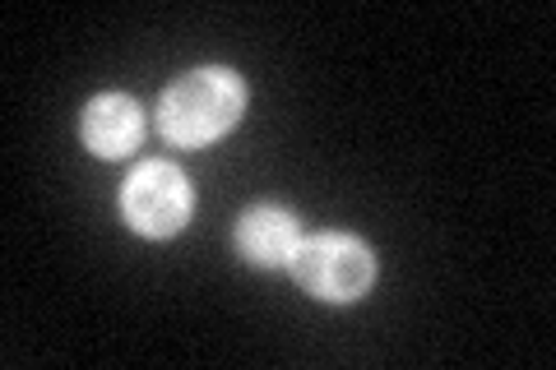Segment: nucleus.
<instances>
[{"label": "nucleus", "instance_id": "1", "mask_svg": "<svg viewBox=\"0 0 556 370\" xmlns=\"http://www.w3.org/2000/svg\"><path fill=\"white\" fill-rule=\"evenodd\" d=\"M241 116H247V79L228 65L190 69L159 98V130L177 149L218 144L223 135L237 130Z\"/></svg>", "mask_w": 556, "mask_h": 370}, {"label": "nucleus", "instance_id": "2", "mask_svg": "<svg viewBox=\"0 0 556 370\" xmlns=\"http://www.w3.org/2000/svg\"><path fill=\"white\" fill-rule=\"evenodd\" d=\"M288 273L298 278V288L306 296H316V302L353 306L376 283V255H371V245L353 232H311L298 241V251H292Z\"/></svg>", "mask_w": 556, "mask_h": 370}, {"label": "nucleus", "instance_id": "3", "mask_svg": "<svg viewBox=\"0 0 556 370\" xmlns=\"http://www.w3.org/2000/svg\"><path fill=\"white\" fill-rule=\"evenodd\" d=\"M190 214H195V190H190L186 171L163 157L139 163L126 181H121V218L135 237L144 241H172L186 232Z\"/></svg>", "mask_w": 556, "mask_h": 370}, {"label": "nucleus", "instance_id": "4", "mask_svg": "<svg viewBox=\"0 0 556 370\" xmlns=\"http://www.w3.org/2000/svg\"><path fill=\"white\" fill-rule=\"evenodd\" d=\"M79 139L93 157L116 163V157H126L144 139V112H139V102L130 93H98L79 116Z\"/></svg>", "mask_w": 556, "mask_h": 370}, {"label": "nucleus", "instance_id": "5", "mask_svg": "<svg viewBox=\"0 0 556 370\" xmlns=\"http://www.w3.org/2000/svg\"><path fill=\"white\" fill-rule=\"evenodd\" d=\"M298 241H302L298 218L278 204H255L251 214L237 222V251L247 264H255V269H288Z\"/></svg>", "mask_w": 556, "mask_h": 370}]
</instances>
